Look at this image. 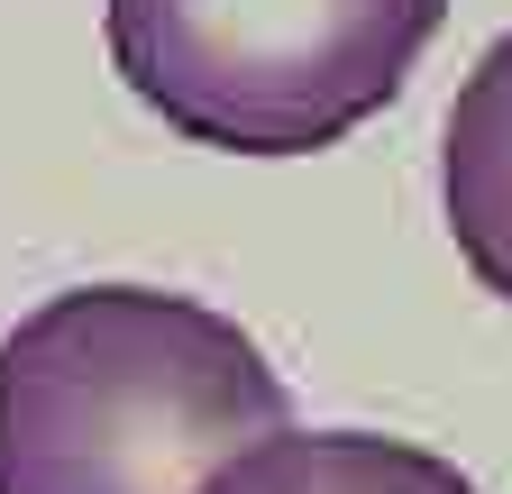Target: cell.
Segmentation results:
<instances>
[{"label": "cell", "instance_id": "6da1fadb", "mask_svg": "<svg viewBox=\"0 0 512 494\" xmlns=\"http://www.w3.org/2000/svg\"><path fill=\"white\" fill-rule=\"evenodd\" d=\"M293 430V394L229 312L74 284L0 339V494H202Z\"/></svg>", "mask_w": 512, "mask_h": 494}, {"label": "cell", "instance_id": "7a4b0ae2", "mask_svg": "<svg viewBox=\"0 0 512 494\" xmlns=\"http://www.w3.org/2000/svg\"><path fill=\"white\" fill-rule=\"evenodd\" d=\"M448 0H110V65L174 138L311 156L394 101Z\"/></svg>", "mask_w": 512, "mask_h": 494}, {"label": "cell", "instance_id": "3957f363", "mask_svg": "<svg viewBox=\"0 0 512 494\" xmlns=\"http://www.w3.org/2000/svg\"><path fill=\"white\" fill-rule=\"evenodd\" d=\"M439 211L476 284L512 312V28L476 55L439 129Z\"/></svg>", "mask_w": 512, "mask_h": 494}, {"label": "cell", "instance_id": "277c9868", "mask_svg": "<svg viewBox=\"0 0 512 494\" xmlns=\"http://www.w3.org/2000/svg\"><path fill=\"white\" fill-rule=\"evenodd\" d=\"M202 494H485L439 449L375 440V430H275L238 449Z\"/></svg>", "mask_w": 512, "mask_h": 494}]
</instances>
